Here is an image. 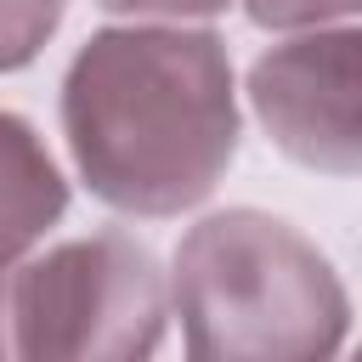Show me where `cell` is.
<instances>
[{"instance_id":"6da1fadb","label":"cell","mask_w":362,"mask_h":362,"mask_svg":"<svg viewBox=\"0 0 362 362\" xmlns=\"http://www.w3.org/2000/svg\"><path fill=\"white\" fill-rule=\"evenodd\" d=\"M62 141L90 198L119 215L198 209L238 158L226 40L181 23L90 34L62 74Z\"/></svg>"},{"instance_id":"7a4b0ae2","label":"cell","mask_w":362,"mask_h":362,"mask_svg":"<svg viewBox=\"0 0 362 362\" xmlns=\"http://www.w3.org/2000/svg\"><path fill=\"white\" fill-rule=\"evenodd\" d=\"M187 362H339L351 294L334 260L266 209H215L175 243Z\"/></svg>"},{"instance_id":"3957f363","label":"cell","mask_w":362,"mask_h":362,"mask_svg":"<svg viewBox=\"0 0 362 362\" xmlns=\"http://www.w3.org/2000/svg\"><path fill=\"white\" fill-rule=\"evenodd\" d=\"M164 317L158 255L119 226L68 238L11 277L17 362H153Z\"/></svg>"},{"instance_id":"277c9868","label":"cell","mask_w":362,"mask_h":362,"mask_svg":"<svg viewBox=\"0 0 362 362\" xmlns=\"http://www.w3.org/2000/svg\"><path fill=\"white\" fill-rule=\"evenodd\" d=\"M249 107L272 147L317 175H362V28H317L249 62Z\"/></svg>"},{"instance_id":"5b68a950","label":"cell","mask_w":362,"mask_h":362,"mask_svg":"<svg viewBox=\"0 0 362 362\" xmlns=\"http://www.w3.org/2000/svg\"><path fill=\"white\" fill-rule=\"evenodd\" d=\"M68 209V181L45 136L0 107V266L23 260Z\"/></svg>"},{"instance_id":"8992f818","label":"cell","mask_w":362,"mask_h":362,"mask_svg":"<svg viewBox=\"0 0 362 362\" xmlns=\"http://www.w3.org/2000/svg\"><path fill=\"white\" fill-rule=\"evenodd\" d=\"M68 0H0V74L28 68L57 34Z\"/></svg>"},{"instance_id":"52a82bcc","label":"cell","mask_w":362,"mask_h":362,"mask_svg":"<svg viewBox=\"0 0 362 362\" xmlns=\"http://www.w3.org/2000/svg\"><path fill=\"white\" fill-rule=\"evenodd\" d=\"M255 28H322L334 17H362V0H243Z\"/></svg>"},{"instance_id":"ba28073f","label":"cell","mask_w":362,"mask_h":362,"mask_svg":"<svg viewBox=\"0 0 362 362\" xmlns=\"http://www.w3.org/2000/svg\"><path fill=\"white\" fill-rule=\"evenodd\" d=\"M107 17H158V23H192V17H221L232 0H96Z\"/></svg>"},{"instance_id":"9c48e42d","label":"cell","mask_w":362,"mask_h":362,"mask_svg":"<svg viewBox=\"0 0 362 362\" xmlns=\"http://www.w3.org/2000/svg\"><path fill=\"white\" fill-rule=\"evenodd\" d=\"M0 362H17V339H11V283L0 277Z\"/></svg>"},{"instance_id":"30bf717a","label":"cell","mask_w":362,"mask_h":362,"mask_svg":"<svg viewBox=\"0 0 362 362\" xmlns=\"http://www.w3.org/2000/svg\"><path fill=\"white\" fill-rule=\"evenodd\" d=\"M351 362H362V345H356V351H351Z\"/></svg>"}]
</instances>
